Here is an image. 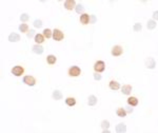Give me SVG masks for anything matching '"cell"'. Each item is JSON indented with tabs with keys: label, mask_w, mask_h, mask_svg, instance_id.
<instances>
[{
	"label": "cell",
	"mask_w": 158,
	"mask_h": 133,
	"mask_svg": "<svg viewBox=\"0 0 158 133\" xmlns=\"http://www.w3.org/2000/svg\"><path fill=\"white\" fill-rule=\"evenodd\" d=\"M33 52L35 53V54H38V55H40V54H42L43 53V51H44V49H43V47H41L40 44H35L34 47H33Z\"/></svg>",
	"instance_id": "obj_9"
},
{
	"label": "cell",
	"mask_w": 158,
	"mask_h": 133,
	"mask_svg": "<svg viewBox=\"0 0 158 133\" xmlns=\"http://www.w3.org/2000/svg\"><path fill=\"white\" fill-rule=\"evenodd\" d=\"M34 26H35V28H37V29H40L41 28V26H42V21L40 20V19H37V20H35L34 21Z\"/></svg>",
	"instance_id": "obj_28"
},
{
	"label": "cell",
	"mask_w": 158,
	"mask_h": 133,
	"mask_svg": "<svg viewBox=\"0 0 158 133\" xmlns=\"http://www.w3.org/2000/svg\"><path fill=\"white\" fill-rule=\"evenodd\" d=\"M43 36L46 38V39H50L53 37V31L50 30V29H45L43 30Z\"/></svg>",
	"instance_id": "obj_21"
},
{
	"label": "cell",
	"mask_w": 158,
	"mask_h": 133,
	"mask_svg": "<svg viewBox=\"0 0 158 133\" xmlns=\"http://www.w3.org/2000/svg\"><path fill=\"white\" fill-rule=\"evenodd\" d=\"M24 73V69L22 66H15L12 69V74L15 76H21Z\"/></svg>",
	"instance_id": "obj_6"
},
{
	"label": "cell",
	"mask_w": 158,
	"mask_h": 133,
	"mask_svg": "<svg viewBox=\"0 0 158 133\" xmlns=\"http://www.w3.org/2000/svg\"><path fill=\"white\" fill-rule=\"evenodd\" d=\"M80 74H81V70L77 66H73V67H71L69 69V75L71 77H78Z\"/></svg>",
	"instance_id": "obj_1"
},
{
	"label": "cell",
	"mask_w": 158,
	"mask_h": 133,
	"mask_svg": "<svg viewBox=\"0 0 158 133\" xmlns=\"http://www.w3.org/2000/svg\"><path fill=\"white\" fill-rule=\"evenodd\" d=\"M133 30H134L135 32H140V31L142 30V25H141V23H135L134 26H133Z\"/></svg>",
	"instance_id": "obj_27"
},
{
	"label": "cell",
	"mask_w": 158,
	"mask_h": 133,
	"mask_svg": "<svg viewBox=\"0 0 158 133\" xmlns=\"http://www.w3.org/2000/svg\"><path fill=\"white\" fill-rule=\"evenodd\" d=\"M35 41L37 44H41L42 42H44V36L43 34H37L35 35Z\"/></svg>",
	"instance_id": "obj_18"
},
{
	"label": "cell",
	"mask_w": 158,
	"mask_h": 133,
	"mask_svg": "<svg viewBox=\"0 0 158 133\" xmlns=\"http://www.w3.org/2000/svg\"><path fill=\"white\" fill-rule=\"evenodd\" d=\"M94 70H95V72H97V73L103 72V71L105 70V63H104V61H102V60L96 61L95 65H94Z\"/></svg>",
	"instance_id": "obj_2"
},
{
	"label": "cell",
	"mask_w": 158,
	"mask_h": 133,
	"mask_svg": "<svg viewBox=\"0 0 158 133\" xmlns=\"http://www.w3.org/2000/svg\"><path fill=\"white\" fill-rule=\"evenodd\" d=\"M157 15H158V11H156V12H155V13H154V14H153V17H154V18H155V20H156V19H157Z\"/></svg>",
	"instance_id": "obj_33"
},
{
	"label": "cell",
	"mask_w": 158,
	"mask_h": 133,
	"mask_svg": "<svg viewBox=\"0 0 158 133\" xmlns=\"http://www.w3.org/2000/svg\"><path fill=\"white\" fill-rule=\"evenodd\" d=\"M116 132H118V133H125L126 132V126L124 124H118L116 126Z\"/></svg>",
	"instance_id": "obj_15"
},
{
	"label": "cell",
	"mask_w": 158,
	"mask_h": 133,
	"mask_svg": "<svg viewBox=\"0 0 158 133\" xmlns=\"http://www.w3.org/2000/svg\"><path fill=\"white\" fill-rule=\"evenodd\" d=\"M138 102H139L138 98H136V97H134V96H130V97H129V99H127V103H129L130 106H133V107L137 106V105H138Z\"/></svg>",
	"instance_id": "obj_12"
},
{
	"label": "cell",
	"mask_w": 158,
	"mask_h": 133,
	"mask_svg": "<svg viewBox=\"0 0 158 133\" xmlns=\"http://www.w3.org/2000/svg\"><path fill=\"white\" fill-rule=\"evenodd\" d=\"M110 131L108 130V129H103V133H109Z\"/></svg>",
	"instance_id": "obj_34"
},
{
	"label": "cell",
	"mask_w": 158,
	"mask_h": 133,
	"mask_svg": "<svg viewBox=\"0 0 158 133\" xmlns=\"http://www.w3.org/2000/svg\"><path fill=\"white\" fill-rule=\"evenodd\" d=\"M116 114L119 116V117H125L126 115V111L123 109V108H118L117 111H116Z\"/></svg>",
	"instance_id": "obj_24"
},
{
	"label": "cell",
	"mask_w": 158,
	"mask_h": 133,
	"mask_svg": "<svg viewBox=\"0 0 158 133\" xmlns=\"http://www.w3.org/2000/svg\"><path fill=\"white\" fill-rule=\"evenodd\" d=\"M75 11H76L77 14H81V15H82L83 12H84V8H83L82 4H78V5L75 7Z\"/></svg>",
	"instance_id": "obj_25"
},
{
	"label": "cell",
	"mask_w": 158,
	"mask_h": 133,
	"mask_svg": "<svg viewBox=\"0 0 158 133\" xmlns=\"http://www.w3.org/2000/svg\"><path fill=\"white\" fill-rule=\"evenodd\" d=\"M80 22H81L82 24H88V23H90V15L83 13V14L80 16Z\"/></svg>",
	"instance_id": "obj_11"
},
{
	"label": "cell",
	"mask_w": 158,
	"mask_h": 133,
	"mask_svg": "<svg viewBox=\"0 0 158 133\" xmlns=\"http://www.w3.org/2000/svg\"><path fill=\"white\" fill-rule=\"evenodd\" d=\"M109 87H110V89H111V90L117 91V90H119V89H120V84H119V83H117V82H115V80H111V82H110V84H109Z\"/></svg>",
	"instance_id": "obj_10"
},
{
	"label": "cell",
	"mask_w": 158,
	"mask_h": 133,
	"mask_svg": "<svg viewBox=\"0 0 158 133\" xmlns=\"http://www.w3.org/2000/svg\"><path fill=\"white\" fill-rule=\"evenodd\" d=\"M65 103H66L68 106H70V107H73V106L76 105V99H75L74 97H68V98L65 99Z\"/></svg>",
	"instance_id": "obj_22"
},
{
	"label": "cell",
	"mask_w": 158,
	"mask_h": 133,
	"mask_svg": "<svg viewBox=\"0 0 158 133\" xmlns=\"http://www.w3.org/2000/svg\"><path fill=\"white\" fill-rule=\"evenodd\" d=\"M94 78L96 79V80H100V79H101L102 77H101V75H100L99 73H97V72H95V74H94Z\"/></svg>",
	"instance_id": "obj_30"
},
{
	"label": "cell",
	"mask_w": 158,
	"mask_h": 133,
	"mask_svg": "<svg viewBox=\"0 0 158 133\" xmlns=\"http://www.w3.org/2000/svg\"><path fill=\"white\" fill-rule=\"evenodd\" d=\"M21 39V37H20V35L19 34H17V33H11L10 34V36H9V41H11V42H17V41H19Z\"/></svg>",
	"instance_id": "obj_8"
},
{
	"label": "cell",
	"mask_w": 158,
	"mask_h": 133,
	"mask_svg": "<svg viewBox=\"0 0 158 133\" xmlns=\"http://www.w3.org/2000/svg\"><path fill=\"white\" fill-rule=\"evenodd\" d=\"M90 18H91V19H90V23H94V22H96V20H97L95 15H91Z\"/></svg>",
	"instance_id": "obj_31"
},
{
	"label": "cell",
	"mask_w": 158,
	"mask_h": 133,
	"mask_svg": "<svg viewBox=\"0 0 158 133\" xmlns=\"http://www.w3.org/2000/svg\"><path fill=\"white\" fill-rule=\"evenodd\" d=\"M56 61H57V58H56V56L55 55H48L47 57H46V62L48 63V65H55L56 63Z\"/></svg>",
	"instance_id": "obj_16"
},
{
	"label": "cell",
	"mask_w": 158,
	"mask_h": 133,
	"mask_svg": "<svg viewBox=\"0 0 158 133\" xmlns=\"http://www.w3.org/2000/svg\"><path fill=\"white\" fill-rule=\"evenodd\" d=\"M145 66L148 69H154L156 67V62L153 58H148L147 61H145Z\"/></svg>",
	"instance_id": "obj_13"
},
{
	"label": "cell",
	"mask_w": 158,
	"mask_h": 133,
	"mask_svg": "<svg viewBox=\"0 0 158 133\" xmlns=\"http://www.w3.org/2000/svg\"><path fill=\"white\" fill-rule=\"evenodd\" d=\"M157 26V22L155 20H149L148 21V29L149 30H154Z\"/></svg>",
	"instance_id": "obj_23"
},
{
	"label": "cell",
	"mask_w": 158,
	"mask_h": 133,
	"mask_svg": "<svg viewBox=\"0 0 158 133\" xmlns=\"http://www.w3.org/2000/svg\"><path fill=\"white\" fill-rule=\"evenodd\" d=\"M112 55L113 56H115V57H118V56H120V55H122V53H123V48L121 47V45H115V47H113V49H112Z\"/></svg>",
	"instance_id": "obj_5"
},
{
	"label": "cell",
	"mask_w": 158,
	"mask_h": 133,
	"mask_svg": "<svg viewBox=\"0 0 158 133\" xmlns=\"http://www.w3.org/2000/svg\"><path fill=\"white\" fill-rule=\"evenodd\" d=\"M33 35H34V31H33V30H30V31H29V33L26 34V36H28L29 38H31Z\"/></svg>",
	"instance_id": "obj_32"
},
{
	"label": "cell",
	"mask_w": 158,
	"mask_h": 133,
	"mask_svg": "<svg viewBox=\"0 0 158 133\" xmlns=\"http://www.w3.org/2000/svg\"><path fill=\"white\" fill-rule=\"evenodd\" d=\"M19 30L21 33H26V32H29V24H26V23H21L19 25Z\"/></svg>",
	"instance_id": "obj_20"
},
{
	"label": "cell",
	"mask_w": 158,
	"mask_h": 133,
	"mask_svg": "<svg viewBox=\"0 0 158 133\" xmlns=\"http://www.w3.org/2000/svg\"><path fill=\"white\" fill-rule=\"evenodd\" d=\"M97 103V97L95 95H91L88 98V105L89 106H95Z\"/></svg>",
	"instance_id": "obj_17"
},
{
	"label": "cell",
	"mask_w": 158,
	"mask_h": 133,
	"mask_svg": "<svg viewBox=\"0 0 158 133\" xmlns=\"http://www.w3.org/2000/svg\"><path fill=\"white\" fill-rule=\"evenodd\" d=\"M23 83H24L25 85L30 86V87H33V86H35V84H36V79H35L34 76L26 75V76L23 78Z\"/></svg>",
	"instance_id": "obj_4"
},
{
	"label": "cell",
	"mask_w": 158,
	"mask_h": 133,
	"mask_svg": "<svg viewBox=\"0 0 158 133\" xmlns=\"http://www.w3.org/2000/svg\"><path fill=\"white\" fill-rule=\"evenodd\" d=\"M76 7V2L74 1V0H66V1H64V8L65 10L68 11H72L74 10Z\"/></svg>",
	"instance_id": "obj_7"
},
{
	"label": "cell",
	"mask_w": 158,
	"mask_h": 133,
	"mask_svg": "<svg viewBox=\"0 0 158 133\" xmlns=\"http://www.w3.org/2000/svg\"><path fill=\"white\" fill-rule=\"evenodd\" d=\"M53 98H54L55 100H60L62 99V93L58 90H55L54 92H53Z\"/></svg>",
	"instance_id": "obj_19"
},
{
	"label": "cell",
	"mask_w": 158,
	"mask_h": 133,
	"mask_svg": "<svg viewBox=\"0 0 158 133\" xmlns=\"http://www.w3.org/2000/svg\"><path fill=\"white\" fill-rule=\"evenodd\" d=\"M121 92L124 94V95H130L132 93V86L130 85H125L121 88Z\"/></svg>",
	"instance_id": "obj_14"
},
{
	"label": "cell",
	"mask_w": 158,
	"mask_h": 133,
	"mask_svg": "<svg viewBox=\"0 0 158 133\" xmlns=\"http://www.w3.org/2000/svg\"><path fill=\"white\" fill-rule=\"evenodd\" d=\"M29 19H30V15H29V14H26V13L21 14V16H20V20H21L23 23H25V21H28Z\"/></svg>",
	"instance_id": "obj_26"
},
{
	"label": "cell",
	"mask_w": 158,
	"mask_h": 133,
	"mask_svg": "<svg viewBox=\"0 0 158 133\" xmlns=\"http://www.w3.org/2000/svg\"><path fill=\"white\" fill-rule=\"evenodd\" d=\"M101 127H102V129H108L110 127V123L108 120H103L101 123Z\"/></svg>",
	"instance_id": "obj_29"
},
{
	"label": "cell",
	"mask_w": 158,
	"mask_h": 133,
	"mask_svg": "<svg viewBox=\"0 0 158 133\" xmlns=\"http://www.w3.org/2000/svg\"><path fill=\"white\" fill-rule=\"evenodd\" d=\"M53 38H54V40H56V41H61L64 38V34H63L62 31H60L58 29H55L54 31H53Z\"/></svg>",
	"instance_id": "obj_3"
}]
</instances>
